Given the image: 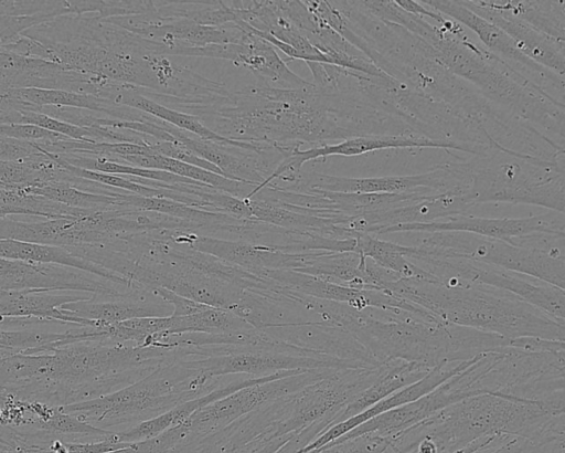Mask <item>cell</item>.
<instances>
[{"mask_svg":"<svg viewBox=\"0 0 565 453\" xmlns=\"http://www.w3.org/2000/svg\"><path fill=\"white\" fill-rule=\"evenodd\" d=\"M68 453H108L129 446L131 443L117 442L115 432L111 436L100 441L64 442Z\"/></svg>","mask_w":565,"mask_h":453,"instance_id":"cell-26","label":"cell"},{"mask_svg":"<svg viewBox=\"0 0 565 453\" xmlns=\"http://www.w3.org/2000/svg\"><path fill=\"white\" fill-rule=\"evenodd\" d=\"M469 196L486 202L540 206L564 213V159L550 160L510 149L473 159Z\"/></svg>","mask_w":565,"mask_h":453,"instance_id":"cell-4","label":"cell"},{"mask_svg":"<svg viewBox=\"0 0 565 453\" xmlns=\"http://www.w3.org/2000/svg\"><path fill=\"white\" fill-rule=\"evenodd\" d=\"M394 2L403 11L420 18H429L431 20H435L440 25L447 20V18L443 17V14L423 4L420 1L394 0Z\"/></svg>","mask_w":565,"mask_h":453,"instance_id":"cell-27","label":"cell"},{"mask_svg":"<svg viewBox=\"0 0 565 453\" xmlns=\"http://www.w3.org/2000/svg\"><path fill=\"white\" fill-rule=\"evenodd\" d=\"M430 370L431 368L419 362L392 361L381 378L345 407L339 422L363 412L390 394L418 381Z\"/></svg>","mask_w":565,"mask_h":453,"instance_id":"cell-19","label":"cell"},{"mask_svg":"<svg viewBox=\"0 0 565 453\" xmlns=\"http://www.w3.org/2000/svg\"><path fill=\"white\" fill-rule=\"evenodd\" d=\"M476 14L493 23L513 41L516 50L524 56L564 76L565 41L548 36L521 20L499 14L479 6L476 0L462 1Z\"/></svg>","mask_w":565,"mask_h":453,"instance_id":"cell-16","label":"cell"},{"mask_svg":"<svg viewBox=\"0 0 565 453\" xmlns=\"http://www.w3.org/2000/svg\"><path fill=\"white\" fill-rule=\"evenodd\" d=\"M25 193L43 197L51 201L84 210L121 209L122 193L106 196L92 193L72 186L68 181H51L38 187L22 189Z\"/></svg>","mask_w":565,"mask_h":453,"instance_id":"cell-21","label":"cell"},{"mask_svg":"<svg viewBox=\"0 0 565 453\" xmlns=\"http://www.w3.org/2000/svg\"><path fill=\"white\" fill-rule=\"evenodd\" d=\"M482 355V354H481ZM481 355L466 361H456V362H444L435 368H433L425 377L419 379L418 381L399 389L398 391L390 394L388 397L382 399L376 402L369 409L363 412L349 418L344 421H341L337 424H333L319 436H317L312 442L297 451L296 453H310L315 452L324 445L333 442L334 440L341 438L345 433L350 432L354 428L364 423L365 421L382 414L388 410L401 407L403 404H407L417 400L418 398L427 394L440 383L452 377L454 375L460 372L461 370L469 367L473 364Z\"/></svg>","mask_w":565,"mask_h":453,"instance_id":"cell-14","label":"cell"},{"mask_svg":"<svg viewBox=\"0 0 565 453\" xmlns=\"http://www.w3.org/2000/svg\"><path fill=\"white\" fill-rule=\"evenodd\" d=\"M158 294L173 307L172 316H188L203 312L211 306L178 295L163 287H154Z\"/></svg>","mask_w":565,"mask_h":453,"instance_id":"cell-25","label":"cell"},{"mask_svg":"<svg viewBox=\"0 0 565 453\" xmlns=\"http://www.w3.org/2000/svg\"><path fill=\"white\" fill-rule=\"evenodd\" d=\"M0 257L31 263L58 264L102 276L122 285L130 281L87 262L66 249L51 245L23 242L12 239H0Z\"/></svg>","mask_w":565,"mask_h":453,"instance_id":"cell-18","label":"cell"},{"mask_svg":"<svg viewBox=\"0 0 565 453\" xmlns=\"http://www.w3.org/2000/svg\"><path fill=\"white\" fill-rule=\"evenodd\" d=\"M41 151L35 143L0 136V161L24 160Z\"/></svg>","mask_w":565,"mask_h":453,"instance_id":"cell-24","label":"cell"},{"mask_svg":"<svg viewBox=\"0 0 565 453\" xmlns=\"http://www.w3.org/2000/svg\"><path fill=\"white\" fill-rule=\"evenodd\" d=\"M433 252L462 257L523 274L564 288L563 251H543L467 232L424 233L417 243Z\"/></svg>","mask_w":565,"mask_h":453,"instance_id":"cell-5","label":"cell"},{"mask_svg":"<svg viewBox=\"0 0 565 453\" xmlns=\"http://www.w3.org/2000/svg\"><path fill=\"white\" fill-rule=\"evenodd\" d=\"M226 378L211 377L173 355L127 387L60 409L99 429L113 431L120 425H128V429L226 384Z\"/></svg>","mask_w":565,"mask_h":453,"instance_id":"cell-3","label":"cell"},{"mask_svg":"<svg viewBox=\"0 0 565 453\" xmlns=\"http://www.w3.org/2000/svg\"><path fill=\"white\" fill-rule=\"evenodd\" d=\"M92 295L62 289L0 291V318H24L25 328H42L49 324L78 325L61 307Z\"/></svg>","mask_w":565,"mask_h":453,"instance_id":"cell-15","label":"cell"},{"mask_svg":"<svg viewBox=\"0 0 565 453\" xmlns=\"http://www.w3.org/2000/svg\"><path fill=\"white\" fill-rule=\"evenodd\" d=\"M407 245L382 240L376 235L362 233L356 238L355 252L371 259L377 265L398 274L402 278H430L425 271L406 257Z\"/></svg>","mask_w":565,"mask_h":453,"instance_id":"cell-20","label":"cell"},{"mask_svg":"<svg viewBox=\"0 0 565 453\" xmlns=\"http://www.w3.org/2000/svg\"><path fill=\"white\" fill-rule=\"evenodd\" d=\"M332 370L330 368L312 369L242 388L196 410L182 423L193 438L203 439L228 426L266 402L320 380Z\"/></svg>","mask_w":565,"mask_h":453,"instance_id":"cell-8","label":"cell"},{"mask_svg":"<svg viewBox=\"0 0 565 453\" xmlns=\"http://www.w3.org/2000/svg\"><path fill=\"white\" fill-rule=\"evenodd\" d=\"M473 162H445L431 170L405 176L348 178L324 173H299L295 182L284 190L305 192L318 189L344 193H399L445 192L454 189L469 190Z\"/></svg>","mask_w":565,"mask_h":453,"instance_id":"cell-7","label":"cell"},{"mask_svg":"<svg viewBox=\"0 0 565 453\" xmlns=\"http://www.w3.org/2000/svg\"><path fill=\"white\" fill-rule=\"evenodd\" d=\"M92 75L0 46V89L42 88L89 94Z\"/></svg>","mask_w":565,"mask_h":453,"instance_id":"cell-13","label":"cell"},{"mask_svg":"<svg viewBox=\"0 0 565 453\" xmlns=\"http://www.w3.org/2000/svg\"><path fill=\"white\" fill-rule=\"evenodd\" d=\"M392 443L388 438L365 433L341 442H332L310 453H386Z\"/></svg>","mask_w":565,"mask_h":453,"instance_id":"cell-22","label":"cell"},{"mask_svg":"<svg viewBox=\"0 0 565 453\" xmlns=\"http://www.w3.org/2000/svg\"><path fill=\"white\" fill-rule=\"evenodd\" d=\"M0 136L32 143L55 141L67 138L29 124H0Z\"/></svg>","mask_w":565,"mask_h":453,"instance_id":"cell-23","label":"cell"},{"mask_svg":"<svg viewBox=\"0 0 565 453\" xmlns=\"http://www.w3.org/2000/svg\"><path fill=\"white\" fill-rule=\"evenodd\" d=\"M564 424V405L481 393L444 408L391 442L401 451L427 436L437 453H457L477 440L498 434L535 440L565 436Z\"/></svg>","mask_w":565,"mask_h":453,"instance_id":"cell-2","label":"cell"},{"mask_svg":"<svg viewBox=\"0 0 565 453\" xmlns=\"http://www.w3.org/2000/svg\"><path fill=\"white\" fill-rule=\"evenodd\" d=\"M467 232L512 244V241L537 233L565 234L564 213L541 214L525 218H487L457 214L430 223L396 224L375 230L373 235L391 233Z\"/></svg>","mask_w":565,"mask_h":453,"instance_id":"cell-10","label":"cell"},{"mask_svg":"<svg viewBox=\"0 0 565 453\" xmlns=\"http://www.w3.org/2000/svg\"><path fill=\"white\" fill-rule=\"evenodd\" d=\"M420 2L471 30L487 46L488 51L548 95L551 94L546 86H553L558 92L564 93L563 76L524 56L516 50L512 39L505 32L476 14L462 1L423 0Z\"/></svg>","mask_w":565,"mask_h":453,"instance_id":"cell-11","label":"cell"},{"mask_svg":"<svg viewBox=\"0 0 565 453\" xmlns=\"http://www.w3.org/2000/svg\"><path fill=\"white\" fill-rule=\"evenodd\" d=\"M417 265L444 283H471L507 291L550 316L565 322V289L497 266L433 251L422 252Z\"/></svg>","mask_w":565,"mask_h":453,"instance_id":"cell-6","label":"cell"},{"mask_svg":"<svg viewBox=\"0 0 565 453\" xmlns=\"http://www.w3.org/2000/svg\"><path fill=\"white\" fill-rule=\"evenodd\" d=\"M476 2L493 12L523 21L533 29L565 41L564 1H484Z\"/></svg>","mask_w":565,"mask_h":453,"instance_id":"cell-17","label":"cell"},{"mask_svg":"<svg viewBox=\"0 0 565 453\" xmlns=\"http://www.w3.org/2000/svg\"><path fill=\"white\" fill-rule=\"evenodd\" d=\"M387 292L434 315L445 324L469 327L507 339L535 337L565 341L561 322L499 288L430 278H401Z\"/></svg>","mask_w":565,"mask_h":453,"instance_id":"cell-1","label":"cell"},{"mask_svg":"<svg viewBox=\"0 0 565 453\" xmlns=\"http://www.w3.org/2000/svg\"><path fill=\"white\" fill-rule=\"evenodd\" d=\"M262 330L276 340L347 361L356 367L382 365L373 359L353 334L339 325L310 322L271 326Z\"/></svg>","mask_w":565,"mask_h":453,"instance_id":"cell-12","label":"cell"},{"mask_svg":"<svg viewBox=\"0 0 565 453\" xmlns=\"http://www.w3.org/2000/svg\"><path fill=\"white\" fill-rule=\"evenodd\" d=\"M131 287L64 265L0 257V291L62 289L114 297L128 293Z\"/></svg>","mask_w":565,"mask_h":453,"instance_id":"cell-9","label":"cell"}]
</instances>
